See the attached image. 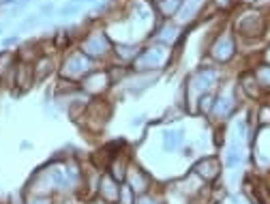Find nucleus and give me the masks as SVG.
<instances>
[{"label":"nucleus","mask_w":270,"mask_h":204,"mask_svg":"<svg viewBox=\"0 0 270 204\" xmlns=\"http://www.w3.org/2000/svg\"><path fill=\"white\" fill-rule=\"evenodd\" d=\"M238 95L242 97L238 84H232L229 91L227 88H221V91L214 95V105H212V112L208 114V118H210L212 122H217V125H223L225 120H229L240 107Z\"/></svg>","instance_id":"obj_2"},{"label":"nucleus","mask_w":270,"mask_h":204,"mask_svg":"<svg viewBox=\"0 0 270 204\" xmlns=\"http://www.w3.org/2000/svg\"><path fill=\"white\" fill-rule=\"evenodd\" d=\"M221 168H223L221 159L219 157H212V155H208V157H202L198 163H195L191 172L198 174L204 183H217L219 176H221Z\"/></svg>","instance_id":"obj_9"},{"label":"nucleus","mask_w":270,"mask_h":204,"mask_svg":"<svg viewBox=\"0 0 270 204\" xmlns=\"http://www.w3.org/2000/svg\"><path fill=\"white\" fill-rule=\"evenodd\" d=\"M110 86H112L110 73H107V71H99V69L90 71L88 76L79 82V88L86 91L88 95H101V93H105Z\"/></svg>","instance_id":"obj_10"},{"label":"nucleus","mask_w":270,"mask_h":204,"mask_svg":"<svg viewBox=\"0 0 270 204\" xmlns=\"http://www.w3.org/2000/svg\"><path fill=\"white\" fill-rule=\"evenodd\" d=\"M65 45H69V35H67V32H58V35H56V47L63 50Z\"/></svg>","instance_id":"obj_26"},{"label":"nucleus","mask_w":270,"mask_h":204,"mask_svg":"<svg viewBox=\"0 0 270 204\" xmlns=\"http://www.w3.org/2000/svg\"><path fill=\"white\" fill-rule=\"evenodd\" d=\"M206 0H182V6L176 15H180V19H187V22H191V19L198 15V13L204 9Z\"/></svg>","instance_id":"obj_16"},{"label":"nucleus","mask_w":270,"mask_h":204,"mask_svg":"<svg viewBox=\"0 0 270 204\" xmlns=\"http://www.w3.org/2000/svg\"><path fill=\"white\" fill-rule=\"evenodd\" d=\"M253 71H255V78H258L262 91H264L266 97H268V95H270V65L258 60V63L253 65Z\"/></svg>","instance_id":"obj_17"},{"label":"nucleus","mask_w":270,"mask_h":204,"mask_svg":"<svg viewBox=\"0 0 270 204\" xmlns=\"http://www.w3.org/2000/svg\"><path fill=\"white\" fill-rule=\"evenodd\" d=\"M17 41H19V37H17V35L6 37V39H4V45H13V43H17Z\"/></svg>","instance_id":"obj_29"},{"label":"nucleus","mask_w":270,"mask_h":204,"mask_svg":"<svg viewBox=\"0 0 270 204\" xmlns=\"http://www.w3.org/2000/svg\"><path fill=\"white\" fill-rule=\"evenodd\" d=\"M82 0H69V2H67L65 6H63V9H60L58 11V15L60 17H69V15H75V13L79 11V9H82Z\"/></svg>","instance_id":"obj_24"},{"label":"nucleus","mask_w":270,"mask_h":204,"mask_svg":"<svg viewBox=\"0 0 270 204\" xmlns=\"http://www.w3.org/2000/svg\"><path fill=\"white\" fill-rule=\"evenodd\" d=\"M208 54H210V58L219 65L232 63L236 58V54H238V39H236L234 30L225 28V30L217 32V37L212 39V45H210V50H208Z\"/></svg>","instance_id":"obj_5"},{"label":"nucleus","mask_w":270,"mask_h":204,"mask_svg":"<svg viewBox=\"0 0 270 204\" xmlns=\"http://www.w3.org/2000/svg\"><path fill=\"white\" fill-rule=\"evenodd\" d=\"M45 13H52V4H43V9H41V15H45Z\"/></svg>","instance_id":"obj_31"},{"label":"nucleus","mask_w":270,"mask_h":204,"mask_svg":"<svg viewBox=\"0 0 270 204\" xmlns=\"http://www.w3.org/2000/svg\"><path fill=\"white\" fill-rule=\"evenodd\" d=\"M154 2H159V0H154Z\"/></svg>","instance_id":"obj_35"},{"label":"nucleus","mask_w":270,"mask_h":204,"mask_svg":"<svg viewBox=\"0 0 270 204\" xmlns=\"http://www.w3.org/2000/svg\"><path fill=\"white\" fill-rule=\"evenodd\" d=\"M135 202H137V194H135L127 183H120V192H118L116 204H135Z\"/></svg>","instance_id":"obj_22"},{"label":"nucleus","mask_w":270,"mask_h":204,"mask_svg":"<svg viewBox=\"0 0 270 204\" xmlns=\"http://www.w3.org/2000/svg\"><path fill=\"white\" fill-rule=\"evenodd\" d=\"M0 2H11V0H0Z\"/></svg>","instance_id":"obj_33"},{"label":"nucleus","mask_w":270,"mask_h":204,"mask_svg":"<svg viewBox=\"0 0 270 204\" xmlns=\"http://www.w3.org/2000/svg\"><path fill=\"white\" fill-rule=\"evenodd\" d=\"M137 52H139L137 45H125V43L114 45V54H116V58H120L123 63H133Z\"/></svg>","instance_id":"obj_19"},{"label":"nucleus","mask_w":270,"mask_h":204,"mask_svg":"<svg viewBox=\"0 0 270 204\" xmlns=\"http://www.w3.org/2000/svg\"><path fill=\"white\" fill-rule=\"evenodd\" d=\"M185 144V129H165L163 131V151L174 153Z\"/></svg>","instance_id":"obj_14"},{"label":"nucleus","mask_w":270,"mask_h":204,"mask_svg":"<svg viewBox=\"0 0 270 204\" xmlns=\"http://www.w3.org/2000/svg\"><path fill=\"white\" fill-rule=\"evenodd\" d=\"M236 84H238L242 97H245V99H251V101H255V103L266 97V93L262 91L260 82H258V78H255L253 67H247V69H242V71L238 73V78H236Z\"/></svg>","instance_id":"obj_8"},{"label":"nucleus","mask_w":270,"mask_h":204,"mask_svg":"<svg viewBox=\"0 0 270 204\" xmlns=\"http://www.w3.org/2000/svg\"><path fill=\"white\" fill-rule=\"evenodd\" d=\"M195 103H198V112H200V114H206V116H208V114L212 112V105H214V93L200 95Z\"/></svg>","instance_id":"obj_23"},{"label":"nucleus","mask_w":270,"mask_h":204,"mask_svg":"<svg viewBox=\"0 0 270 204\" xmlns=\"http://www.w3.org/2000/svg\"><path fill=\"white\" fill-rule=\"evenodd\" d=\"M266 99H268V101H270V95H268V97H266Z\"/></svg>","instance_id":"obj_34"},{"label":"nucleus","mask_w":270,"mask_h":204,"mask_svg":"<svg viewBox=\"0 0 270 204\" xmlns=\"http://www.w3.org/2000/svg\"><path fill=\"white\" fill-rule=\"evenodd\" d=\"M125 183L129 185L131 189L137 196H141V194H148L150 192V183H152V179L148 176L144 170H139L137 166H129V170H127V179H125Z\"/></svg>","instance_id":"obj_11"},{"label":"nucleus","mask_w":270,"mask_h":204,"mask_svg":"<svg viewBox=\"0 0 270 204\" xmlns=\"http://www.w3.org/2000/svg\"><path fill=\"white\" fill-rule=\"evenodd\" d=\"M255 118H258V127L260 129H268L270 127V101L266 97L255 103Z\"/></svg>","instance_id":"obj_18"},{"label":"nucleus","mask_w":270,"mask_h":204,"mask_svg":"<svg viewBox=\"0 0 270 204\" xmlns=\"http://www.w3.org/2000/svg\"><path fill=\"white\" fill-rule=\"evenodd\" d=\"M39 22V15H30L28 19H26V22L22 24V26H19V28H22V30H26V28H30V26H35Z\"/></svg>","instance_id":"obj_28"},{"label":"nucleus","mask_w":270,"mask_h":204,"mask_svg":"<svg viewBox=\"0 0 270 204\" xmlns=\"http://www.w3.org/2000/svg\"><path fill=\"white\" fill-rule=\"evenodd\" d=\"M129 166H131L129 159H127L123 153H118V155H114L112 161H110V166H107V174H110L112 179H116L118 183H125Z\"/></svg>","instance_id":"obj_13"},{"label":"nucleus","mask_w":270,"mask_h":204,"mask_svg":"<svg viewBox=\"0 0 270 204\" xmlns=\"http://www.w3.org/2000/svg\"><path fill=\"white\" fill-rule=\"evenodd\" d=\"M182 6V0H159L157 2V11H159V17L165 15V17H172L176 15Z\"/></svg>","instance_id":"obj_20"},{"label":"nucleus","mask_w":270,"mask_h":204,"mask_svg":"<svg viewBox=\"0 0 270 204\" xmlns=\"http://www.w3.org/2000/svg\"><path fill=\"white\" fill-rule=\"evenodd\" d=\"M99 198L105 200L107 204H114L118 200V192H120V183L116 179H112L110 174H99Z\"/></svg>","instance_id":"obj_12"},{"label":"nucleus","mask_w":270,"mask_h":204,"mask_svg":"<svg viewBox=\"0 0 270 204\" xmlns=\"http://www.w3.org/2000/svg\"><path fill=\"white\" fill-rule=\"evenodd\" d=\"M221 82V69H214V67H202L195 73H191L185 84L187 91V101L195 103L200 95L212 93V88Z\"/></svg>","instance_id":"obj_3"},{"label":"nucleus","mask_w":270,"mask_h":204,"mask_svg":"<svg viewBox=\"0 0 270 204\" xmlns=\"http://www.w3.org/2000/svg\"><path fill=\"white\" fill-rule=\"evenodd\" d=\"M39 204H52L50 200H39Z\"/></svg>","instance_id":"obj_32"},{"label":"nucleus","mask_w":270,"mask_h":204,"mask_svg":"<svg viewBox=\"0 0 270 204\" xmlns=\"http://www.w3.org/2000/svg\"><path fill=\"white\" fill-rule=\"evenodd\" d=\"M236 2H238V0H212V4H214V9L217 11H232L234 6H236Z\"/></svg>","instance_id":"obj_25"},{"label":"nucleus","mask_w":270,"mask_h":204,"mask_svg":"<svg viewBox=\"0 0 270 204\" xmlns=\"http://www.w3.org/2000/svg\"><path fill=\"white\" fill-rule=\"evenodd\" d=\"M90 71H94V60L86 56L84 52H75L71 56H67L65 65H63V76L71 82H75V80L82 82Z\"/></svg>","instance_id":"obj_7"},{"label":"nucleus","mask_w":270,"mask_h":204,"mask_svg":"<svg viewBox=\"0 0 270 204\" xmlns=\"http://www.w3.org/2000/svg\"><path fill=\"white\" fill-rule=\"evenodd\" d=\"M112 50H114V43L103 30H97V32L86 35V39L82 41V45H79V52H84L86 56L94 60V63L101 60V58H105V56H110Z\"/></svg>","instance_id":"obj_6"},{"label":"nucleus","mask_w":270,"mask_h":204,"mask_svg":"<svg viewBox=\"0 0 270 204\" xmlns=\"http://www.w3.org/2000/svg\"><path fill=\"white\" fill-rule=\"evenodd\" d=\"M170 63V45L163 43H154L146 50L137 52V56L131 63L135 71H152V69H161Z\"/></svg>","instance_id":"obj_4"},{"label":"nucleus","mask_w":270,"mask_h":204,"mask_svg":"<svg viewBox=\"0 0 270 204\" xmlns=\"http://www.w3.org/2000/svg\"><path fill=\"white\" fill-rule=\"evenodd\" d=\"M141 120H144V116H137V118H133V120H131V127H139V125H141Z\"/></svg>","instance_id":"obj_30"},{"label":"nucleus","mask_w":270,"mask_h":204,"mask_svg":"<svg viewBox=\"0 0 270 204\" xmlns=\"http://www.w3.org/2000/svg\"><path fill=\"white\" fill-rule=\"evenodd\" d=\"M0 32H2V28H0Z\"/></svg>","instance_id":"obj_36"},{"label":"nucleus","mask_w":270,"mask_h":204,"mask_svg":"<svg viewBox=\"0 0 270 204\" xmlns=\"http://www.w3.org/2000/svg\"><path fill=\"white\" fill-rule=\"evenodd\" d=\"M260 60L262 63H268L270 65V41L264 45V50H262V54H260Z\"/></svg>","instance_id":"obj_27"},{"label":"nucleus","mask_w":270,"mask_h":204,"mask_svg":"<svg viewBox=\"0 0 270 204\" xmlns=\"http://www.w3.org/2000/svg\"><path fill=\"white\" fill-rule=\"evenodd\" d=\"M242 159H245V148H242V144H238V138H236L232 144L227 146V151L223 155V166L225 168H238Z\"/></svg>","instance_id":"obj_15"},{"label":"nucleus","mask_w":270,"mask_h":204,"mask_svg":"<svg viewBox=\"0 0 270 204\" xmlns=\"http://www.w3.org/2000/svg\"><path fill=\"white\" fill-rule=\"evenodd\" d=\"M54 71V63L47 56H41L39 58V63L32 67V73H35V80H43L47 73H52Z\"/></svg>","instance_id":"obj_21"},{"label":"nucleus","mask_w":270,"mask_h":204,"mask_svg":"<svg viewBox=\"0 0 270 204\" xmlns=\"http://www.w3.org/2000/svg\"><path fill=\"white\" fill-rule=\"evenodd\" d=\"M268 11L258 6H240L236 13L232 30L238 41H266L268 32Z\"/></svg>","instance_id":"obj_1"},{"label":"nucleus","mask_w":270,"mask_h":204,"mask_svg":"<svg viewBox=\"0 0 270 204\" xmlns=\"http://www.w3.org/2000/svg\"><path fill=\"white\" fill-rule=\"evenodd\" d=\"M114 204H116V202H114Z\"/></svg>","instance_id":"obj_37"}]
</instances>
